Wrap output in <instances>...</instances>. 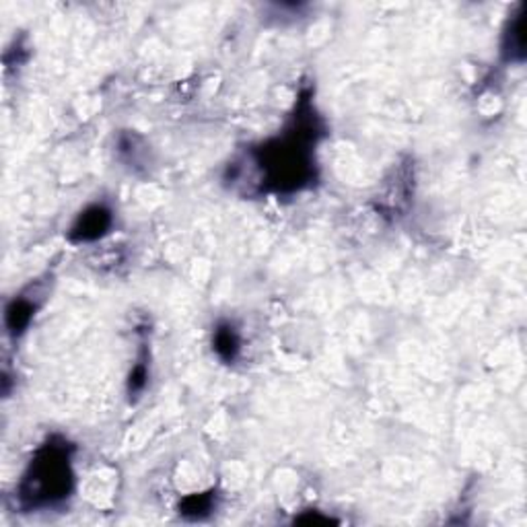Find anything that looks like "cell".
<instances>
[{
	"label": "cell",
	"instance_id": "cell-2",
	"mask_svg": "<svg viewBox=\"0 0 527 527\" xmlns=\"http://www.w3.org/2000/svg\"><path fill=\"white\" fill-rule=\"evenodd\" d=\"M72 451V443L58 435L35 449L14 491L21 509H54L71 499L74 491Z\"/></svg>",
	"mask_w": 527,
	"mask_h": 527
},
{
	"label": "cell",
	"instance_id": "cell-1",
	"mask_svg": "<svg viewBox=\"0 0 527 527\" xmlns=\"http://www.w3.org/2000/svg\"><path fill=\"white\" fill-rule=\"evenodd\" d=\"M323 128L310 97H301L287 132L262 142L252 150L255 168L262 173V190L273 194H295L313 184V150Z\"/></svg>",
	"mask_w": 527,
	"mask_h": 527
},
{
	"label": "cell",
	"instance_id": "cell-6",
	"mask_svg": "<svg viewBox=\"0 0 527 527\" xmlns=\"http://www.w3.org/2000/svg\"><path fill=\"white\" fill-rule=\"evenodd\" d=\"M213 350L223 363L233 365L241 355V336L237 328L229 321L218 323L213 334Z\"/></svg>",
	"mask_w": 527,
	"mask_h": 527
},
{
	"label": "cell",
	"instance_id": "cell-5",
	"mask_svg": "<svg viewBox=\"0 0 527 527\" xmlns=\"http://www.w3.org/2000/svg\"><path fill=\"white\" fill-rule=\"evenodd\" d=\"M37 301L27 299L25 295L14 297L9 305H6L5 311V323H6V332L13 338H19L27 332L29 323L34 321L35 311H37Z\"/></svg>",
	"mask_w": 527,
	"mask_h": 527
},
{
	"label": "cell",
	"instance_id": "cell-8",
	"mask_svg": "<svg viewBox=\"0 0 527 527\" xmlns=\"http://www.w3.org/2000/svg\"><path fill=\"white\" fill-rule=\"evenodd\" d=\"M147 379H149V367H147V360L142 359L132 367L130 375H128V396H130V400H132V396L137 398L145 391Z\"/></svg>",
	"mask_w": 527,
	"mask_h": 527
},
{
	"label": "cell",
	"instance_id": "cell-4",
	"mask_svg": "<svg viewBox=\"0 0 527 527\" xmlns=\"http://www.w3.org/2000/svg\"><path fill=\"white\" fill-rule=\"evenodd\" d=\"M525 6H519V11L507 21V29L503 34V58L504 62L522 64L525 60Z\"/></svg>",
	"mask_w": 527,
	"mask_h": 527
},
{
	"label": "cell",
	"instance_id": "cell-7",
	"mask_svg": "<svg viewBox=\"0 0 527 527\" xmlns=\"http://www.w3.org/2000/svg\"><path fill=\"white\" fill-rule=\"evenodd\" d=\"M215 499H216L215 491L186 496V499L179 503V515L184 519H190V522H202V519H206L213 513Z\"/></svg>",
	"mask_w": 527,
	"mask_h": 527
},
{
	"label": "cell",
	"instance_id": "cell-3",
	"mask_svg": "<svg viewBox=\"0 0 527 527\" xmlns=\"http://www.w3.org/2000/svg\"><path fill=\"white\" fill-rule=\"evenodd\" d=\"M111 227H114V213L108 205L97 202L74 218L72 227L69 229V241L71 244H91V241L108 235Z\"/></svg>",
	"mask_w": 527,
	"mask_h": 527
}]
</instances>
